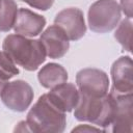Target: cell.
Returning <instances> with one entry per match:
<instances>
[{"label":"cell","instance_id":"cell-14","mask_svg":"<svg viewBox=\"0 0 133 133\" xmlns=\"http://www.w3.org/2000/svg\"><path fill=\"white\" fill-rule=\"evenodd\" d=\"M18 9L15 0H2L0 5V31L8 32L14 27Z\"/></svg>","mask_w":133,"mask_h":133},{"label":"cell","instance_id":"cell-8","mask_svg":"<svg viewBox=\"0 0 133 133\" xmlns=\"http://www.w3.org/2000/svg\"><path fill=\"white\" fill-rule=\"evenodd\" d=\"M54 23L65 32L70 41H78L86 32L84 15L77 7H68L60 10L56 15Z\"/></svg>","mask_w":133,"mask_h":133},{"label":"cell","instance_id":"cell-21","mask_svg":"<svg viewBox=\"0 0 133 133\" xmlns=\"http://www.w3.org/2000/svg\"><path fill=\"white\" fill-rule=\"evenodd\" d=\"M8 81H4V80H2V79H0V95H1V91H2V89H3V87L5 86V84L7 83Z\"/></svg>","mask_w":133,"mask_h":133},{"label":"cell","instance_id":"cell-1","mask_svg":"<svg viewBox=\"0 0 133 133\" xmlns=\"http://www.w3.org/2000/svg\"><path fill=\"white\" fill-rule=\"evenodd\" d=\"M2 50L12 61L26 71H35L46 60V50L41 39L29 38L21 34H8L2 44Z\"/></svg>","mask_w":133,"mask_h":133},{"label":"cell","instance_id":"cell-2","mask_svg":"<svg viewBox=\"0 0 133 133\" xmlns=\"http://www.w3.org/2000/svg\"><path fill=\"white\" fill-rule=\"evenodd\" d=\"M74 109L77 121L91 123L106 131L113 117V97L110 92L103 97H96L79 91V100Z\"/></svg>","mask_w":133,"mask_h":133},{"label":"cell","instance_id":"cell-3","mask_svg":"<svg viewBox=\"0 0 133 133\" xmlns=\"http://www.w3.org/2000/svg\"><path fill=\"white\" fill-rule=\"evenodd\" d=\"M26 123L30 132H56L61 133L65 129V112L58 109L48 98L42 95L27 113Z\"/></svg>","mask_w":133,"mask_h":133},{"label":"cell","instance_id":"cell-10","mask_svg":"<svg viewBox=\"0 0 133 133\" xmlns=\"http://www.w3.org/2000/svg\"><path fill=\"white\" fill-rule=\"evenodd\" d=\"M45 25L46 19L43 16L28 8H19L12 28L17 34L33 37L42 33Z\"/></svg>","mask_w":133,"mask_h":133},{"label":"cell","instance_id":"cell-20","mask_svg":"<svg viewBox=\"0 0 133 133\" xmlns=\"http://www.w3.org/2000/svg\"><path fill=\"white\" fill-rule=\"evenodd\" d=\"M15 132L16 131H19V132H30V129H29V127H28V125H27V123L25 122V121H22V122H20L18 125H17V127L15 128V130H14Z\"/></svg>","mask_w":133,"mask_h":133},{"label":"cell","instance_id":"cell-11","mask_svg":"<svg viewBox=\"0 0 133 133\" xmlns=\"http://www.w3.org/2000/svg\"><path fill=\"white\" fill-rule=\"evenodd\" d=\"M111 78L113 90L121 94H129L133 90L132 79V59L130 56L117 58L111 66Z\"/></svg>","mask_w":133,"mask_h":133},{"label":"cell","instance_id":"cell-16","mask_svg":"<svg viewBox=\"0 0 133 133\" xmlns=\"http://www.w3.org/2000/svg\"><path fill=\"white\" fill-rule=\"evenodd\" d=\"M19 73L20 71L12 59L4 51H0V79L8 81Z\"/></svg>","mask_w":133,"mask_h":133},{"label":"cell","instance_id":"cell-13","mask_svg":"<svg viewBox=\"0 0 133 133\" xmlns=\"http://www.w3.org/2000/svg\"><path fill=\"white\" fill-rule=\"evenodd\" d=\"M68 77L66 70L62 65L55 62L47 63L39 70L37 74V79L41 85L49 89L58 84L66 82Z\"/></svg>","mask_w":133,"mask_h":133},{"label":"cell","instance_id":"cell-19","mask_svg":"<svg viewBox=\"0 0 133 133\" xmlns=\"http://www.w3.org/2000/svg\"><path fill=\"white\" fill-rule=\"evenodd\" d=\"M90 132V131H104L102 128L100 127H92V126H89V125H79L78 127L74 128L72 130V132Z\"/></svg>","mask_w":133,"mask_h":133},{"label":"cell","instance_id":"cell-5","mask_svg":"<svg viewBox=\"0 0 133 133\" xmlns=\"http://www.w3.org/2000/svg\"><path fill=\"white\" fill-rule=\"evenodd\" d=\"M0 97L8 109L23 112L31 105L34 94L29 83L24 80H15L5 84Z\"/></svg>","mask_w":133,"mask_h":133},{"label":"cell","instance_id":"cell-15","mask_svg":"<svg viewBox=\"0 0 133 133\" xmlns=\"http://www.w3.org/2000/svg\"><path fill=\"white\" fill-rule=\"evenodd\" d=\"M131 35H132V22L131 19H124L117 26L114 37L122 45L124 50L131 52Z\"/></svg>","mask_w":133,"mask_h":133},{"label":"cell","instance_id":"cell-18","mask_svg":"<svg viewBox=\"0 0 133 133\" xmlns=\"http://www.w3.org/2000/svg\"><path fill=\"white\" fill-rule=\"evenodd\" d=\"M119 7L128 19L132 18V0H121Z\"/></svg>","mask_w":133,"mask_h":133},{"label":"cell","instance_id":"cell-9","mask_svg":"<svg viewBox=\"0 0 133 133\" xmlns=\"http://www.w3.org/2000/svg\"><path fill=\"white\" fill-rule=\"evenodd\" d=\"M39 39L45 47L47 56L52 59L61 58L69 51L70 39L58 25L49 26L42 32Z\"/></svg>","mask_w":133,"mask_h":133},{"label":"cell","instance_id":"cell-12","mask_svg":"<svg viewBox=\"0 0 133 133\" xmlns=\"http://www.w3.org/2000/svg\"><path fill=\"white\" fill-rule=\"evenodd\" d=\"M47 96L58 109L63 112H71L78 103L79 90L74 84L63 82L50 88Z\"/></svg>","mask_w":133,"mask_h":133},{"label":"cell","instance_id":"cell-17","mask_svg":"<svg viewBox=\"0 0 133 133\" xmlns=\"http://www.w3.org/2000/svg\"><path fill=\"white\" fill-rule=\"evenodd\" d=\"M25 3H27L29 6L39 9V10H48L52 7L54 0H21Z\"/></svg>","mask_w":133,"mask_h":133},{"label":"cell","instance_id":"cell-22","mask_svg":"<svg viewBox=\"0 0 133 133\" xmlns=\"http://www.w3.org/2000/svg\"><path fill=\"white\" fill-rule=\"evenodd\" d=\"M1 3H2V0H0V5H1Z\"/></svg>","mask_w":133,"mask_h":133},{"label":"cell","instance_id":"cell-6","mask_svg":"<svg viewBox=\"0 0 133 133\" xmlns=\"http://www.w3.org/2000/svg\"><path fill=\"white\" fill-rule=\"evenodd\" d=\"M76 83L80 92L103 97L108 94L109 78L107 74L99 69L86 68L80 70L76 75Z\"/></svg>","mask_w":133,"mask_h":133},{"label":"cell","instance_id":"cell-7","mask_svg":"<svg viewBox=\"0 0 133 133\" xmlns=\"http://www.w3.org/2000/svg\"><path fill=\"white\" fill-rule=\"evenodd\" d=\"M114 101L113 117L111 122V131L114 133L132 132L133 111H132V92L121 94L113 89L110 90Z\"/></svg>","mask_w":133,"mask_h":133},{"label":"cell","instance_id":"cell-4","mask_svg":"<svg viewBox=\"0 0 133 133\" xmlns=\"http://www.w3.org/2000/svg\"><path fill=\"white\" fill-rule=\"evenodd\" d=\"M121 17L122 10L116 0H98L88 9V26L94 32L106 33L118 25Z\"/></svg>","mask_w":133,"mask_h":133}]
</instances>
